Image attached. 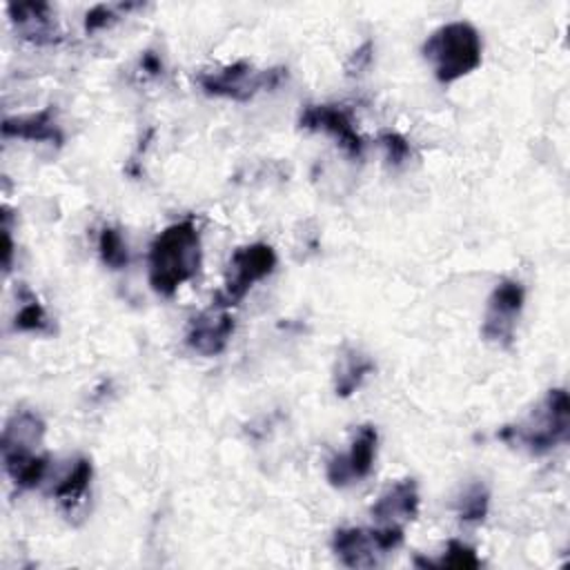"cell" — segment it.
I'll list each match as a JSON object with an SVG mask.
<instances>
[{
  "mask_svg": "<svg viewBox=\"0 0 570 570\" xmlns=\"http://www.w3.org/2000/svg\"><path fill=\"white\" fill-rule=\"evenodd\" d=\"M200 234L191 220L171 223L149 247V285L160 296L174 292L194 278L200 267Z\"/></svg>",
  "mask_w": 570,
  "mask_h": 570,
  "instance_id": "1",
  "label": "cell"
},
{
  "mask_svg": "<svg viewBox=\"0 0 570 570\" xmlns=\"http://www.w3.org/2000/svg\"><path fill=\"white\" fill-rule=\"evenodd\" d=\"M421 51L439 82H454L481 65L483 45L470 22L456 20L432 31Z\"/></svg>",
  "mask_w": 570,
  "mask_h": 570,
  "instance_id": "2",
  "label": "cell"
},
{
  "mask_svg": "<svg viewBox=\"0 0 570 570\" xmlns=\"http://www.w3.org/2000/svg\"><path fill=\"white\" fill-rule=\"evenodd\" d=\"M570 430V405L563 387L550 390L543 401L517 425H508L499 432L501 439L512 441L530 450L532 454H543L568 439Z\"/></svg>",
  "mask_w": 570,
  "mask_h": 570,
  "instance_id": "3",
  "label": "cell"
},
{
  "mask_svg": "<svg viewBox=\"0 0 570 570\" xmlns=\"http://www.w3.org/2000/svg\"><path fill=\"white\" fill-rule=\"evenodd\" d=\"M287 78V69H256L247 60H238L216 71H207L198 78L207 96H225L232 100H249L263 89H274Z\"/></svg>",
  "mask_w": 570,
  "mask_h": 570,
  "instance_id": "4",
  "label": "cell"
},
{
  "mask_svg": "<svg viewBox=\"0 0 570 570\" xmlns=\"http://www.w3.org/2000/svg\"><path fill=\"white\" fill-rule=\"evenodd\" d=\"M276 267V252L267 243H252L245 247H238L227 265L225 285L216 294L214 303L220 307L238 305L245 294L254 287V283L269 276Z\"/></svg>",
  "mask_w": 570,
  "mask_h": 570,
  "instance_id": "5",
  "label": "cell"
},
{
  "mask_svg": "<svg viewBox=\"0 0 570 570\" xmlns=\"http://www.w3.org/2000/svg\"><path fill=\"white\" fill-rule=\"evenodd\" d=\"M523 301H525V289L519 281L503 278L501 283H497V287L488 298L483 325H481V334L488 343L497 347L512 345L514 327L521 316Z\"/></svg>",
  "mask_w": 570,
  "mask_h": 570,
  "instance_id": "6",
  "label": "cell"
},
{
  "mask_svg": "<svg viewBox=\"0 0 570 570\" xmlns=\"http://www.w3.org/2000/svg\"><path fill=\"white\" fill-rule=\"evenodd\" d=\"M376 443H379L376 428L361 425L354 441H352L350 452L338 454L327 463V481L334 488H347L354 481L365 479L374 468Z\"/></svg>",
  "mask_w": 570,
  "mask_h": 570,
  "instance_id": "7",
  "label": "cell"
},
{
  "mask_svg": "<svg viewBox=\"0 0 570 570\" xmlns=\"http://www.w3.org/2000/svg\"><path fill=\"white\" fill-rule=\"evenodd\" d=\"M298 125L303 129L330 134L352 158H361L363 154V138L358 136L352 116L338 105H307L298 118Z\"/></svg>",
  "mask_w": 570,
  "mask_h": 570,
  "instance_id": "8",
  "label": "cell"
},
{
  "mask_svg": "<svg viewBox=\"0 0 570 570\" xmlns=\"http://www.w3.org/2000/svg\"><path fill=\"white\" fill-rule=\"evenodd\" d=\"M234 332V318L229 316L227 307L212 305L209 309L196 314L185 332V343L200 356H216L220 354Z\"/></svg>",
  "mask_w": 570,
  "mask_h": 570,
  "instance_id": "9",
  "label": "cell"
},
{
  "mask_svg": "<svg viewBox=\"0 0 570 570\" xmlns=\"http://www.w3.org/2000/svg\"><path fill=\"white\" fill-rule=\"evenodd\" d=\"M419 514V488L414 479H403L392 483L381 492L372 505V517L381 525H399L416 519Z\"/></svg>",
  "mask_w": 570,
  "mask_h": 570,
  "instance_id": "10",
  "label": "cell"
},
{
  "mask_svg": "<svg viewBox=\"0 0 570 570\" xmlns=\"http://www.w3.org/2000/svg\"><path fill=\"white\" fill-rule=\"evenodd\" d=\"M7 11L24 40L36 45H56L62 40L58 22L47 2H13L7 7Z\"/></svg>",
  "mask_w": 570,
  "mask_h": 570,
  "instance_id": "11",
  "label": "cell"
},
{
  "mask_svg": "<svg viewBox=\"0 0 570 570\" xmlns=\"http://www.w3.org/2000/svg\"><path fill=\"white\" fill-rule=\"evenodd\" d=\"M45 434V423L42 419L31 412V410H20L16 412L4 430H2V461H13L20 456L36 454V448L40 445Z\"/></svg>",
  "mask_w": 570,
  "mask_h": 570,
  "instance_id": "12",
  "label": "cell"
},
{
  "mask_svg": "<svg viewBox=\"0 0 570 570\" xmlns=\"http://www.w3.org/2000/svg\"><path fill=\"white\" fill-rule=\"evenodd\" d=\"M334 554L347 568H372L379 554H385L376 541L374 528H341L332 537Z\"/></svg>",
  "mask_w": 570,
  "mask_h": 570,
  "instance_id": "13",
  "label": "cell"
},
{
  "mask_svg": "<svg viewBox=\"0 0 570 570\" xmlns=\"http://www.w3.org/2000/svg\"><path fill=\"white\" fill-rule=\"evenodd\" d=\"M2 134L4 136H13V138H24V140L62 145V131L56 125L51 107H47V109H42L38 114H31V116L7 118L2 122Z\"/></svg>",
  "mask_w": 570,
  "mask_h": 570,
  "instance_id": "14",
  "label": "cell"
},
{
  "mask_svg": "<svg viewBox=\"0 0 570 570\" xmlns=\"http://www.w3.org/2000/svg\"><path fill=\"white\" fill-rule=\"evenodd\" d=\"M374 372V361L356 350V347H345L334 365V392L341 399L352 396L363 381Z\"/></svg>",
  "mask_w": 570,
  "mask_h": 570,
  "instance_id": "15",
  "label": "cell"
},
{
  "mask_svg": "<svg viewBox=\"0 0 570 570\" xmlns=\"http://www.w3.org/2000/svg\"><path fill=\"white\" fill-rule=\"evenodd\" d=\"M91 474H94L91 461L89 459H78L76 465L71 468V472L56 485V490H53L56 501L65 510H71L87 494L89 483H91Z\"/></svg>",
  "mask_w": 570,
  "mask_h": 570,
  "instance_id": "16",
  "label": "cell"
},
{
  "mask_svg": "<svg viewBox=\"0 0 570 570\" xmlns=\"http://www.w3.org/2000/svg\"><path fill=\"white\" fill-rule=\"evenodd\" d=\"M454 508H456V514H459L461 521L479 523V521H483L485 514H488V508H490V490L485 488V483L474 481V483H470V485L459 494Z\"/></svg>",
  "mask_w": 570,
  "mask_h": 570,
  "instance_id": "17",
  "label": "cell"
},
{
  "mask_svg": "<svg viewBox=\"0 0 570 570\" xmlns=\"http://www.w3.org/2000/svg\"><path fill=\"white\" fill-rule=\"evenodd\" d=\"M20 292L24 296V303L18 309L16 318H13V330H18V332H36V334H51L53 327H51V321H49L45 307L40 305V301L27 287H22Z\"/></svg>",
  "mask_w": 570,
  "mask_h": 570,
  "instance_id": "18",
  "label": "cell"
},
{
  "mask_svg": "<svg viewBox=\"0 0 570 570\" xmlns=\"http://www.w3.org/2000/svg\"><path fill=\"white\" fill-rule=\"evenodd\" d=\"M47 463L49 459L45 454H29V456L7 461L4 470L18 488H36L47 472Z\"/></svg>",
  "mask_w": 570,
  "mask_h": 570,
  "instance_id": "19",
  "label": "cell"
},
{
  "mask_svg": "<svg viewBox=\"0 0 570 570\" xmlns=\"http://www.w3.org/2000/svg\"><path fill=\"white\" fill-rule=\"evenodd\" d=\"M98 254L102 263L111 269H122L129 265V249L122 234L114 227H105L98 236Z\"/></svg>",
  "mask_w": 570,
  "mask_h": 570,
  "instance_id": "20",
  "label": "cell"
},
{
  "mask_svg": "<svg viewBox=\"0 0 570 570\" xmlns=\"http://www.w3.org/2000/svg\"><path fill=\"white\" fill-rule=\"evenodd\" d=\"M481 568V559L476 557V552L461 543V541H448V548H445V554L441 557V561L436 563H430V568Z\"/></svg>",
  "mask_w": 570,
  "mask_h": 570,
  "instance_id": "21",
  "label": "cell"
},
{
  "mask_svg": "<svg viewBox=\"0 0 570 570\" xmlns=\"http://www.w3.org/2000/svg\"><path fill=\"white\" fill-rule=\"evenodd\" d=\"M379 142L381 147L385 149V158L392 163V165H403L410 156H412V147L410 142L396 134V131H383L379 136Z\"/></svg>",
  "mask_w": 570,
  "mask_h": 570,
  "instance_id": "22",
  "label": "cell"
},
{
  "mask_svg": "<svg viewBox=\"0 0 570 570\" xmlns=\"http://www.w3.org/2000/svg\"><path fill=\"white\" fill-rule=\"evenodd\" d=\"M116 20V13H114V7H107V4H98L94 9L87 11L85 16V31H98L102 27H107L109 22Z\"/></svg>",
  "mask_w": 570,
  "mask_h": 570,
  "instance_id": "23",
  "label": "cell"
},
{
  "mask_svg": "<svg viewBox=\"0 0 570 570\" xmlns=\"http://www.w3.org/2000/svg\"><path fill=\"white\" fill-rule=\"evenodd\" d=\"M372 42H365L361 49H356L354 51V56L350 58V62L345 65V69H347V73L352 76V73H358L365 65H370V60H372Z\"/></svg>",
  "mask_w": 570,
  "mask_h": 570,
  "instance_id": "24",
  "label": "cell"
},
{
  "mask_svg": "<svg viewBox=\"0 0 570 570\" xmlns=\"http://www.w3.org/2000/svg\"><path fill=\"white\" fill-rule=\"evenodd\" d=\"M2 267L4 272L11 269V256H13V240H11V234H9V225H7V216H4V225H2Z\"/></svg>",
  "mask_w": 570,
  "mask_h": 570,
  "instance_id": "25",
  "label": "cell"
},
{
  "mask_svg": "<svg viewBox=\"0 0 570 570\" xmlns=\"http://www.w3.org/2000/svg\"><path fill=\"white\" fill-rule=\"evenodd\" d=\"M142 67H145L149 73H158V71H160V60H158L151 51H147V53L142 56Z\"/></svg>",
  "mask_w": 570,
  "mask_h": 570,
  "instance_id": "26",
  "label": "cell"
}]
</instances>
